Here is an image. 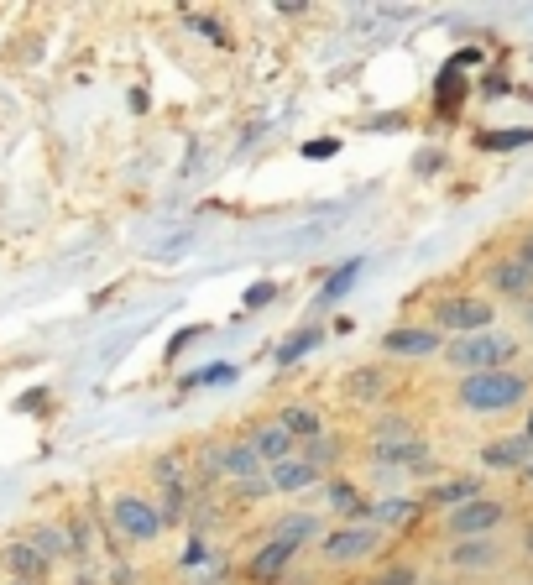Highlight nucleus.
<instances>
[{
	"label": "nucleus",
	"instance_id": "obj_2",
	"mask_svg": "<svg viewBox=\"0 0 533 585\" xmlns=\"http://www.w3.org/2000/svg\"><path fill=\"white\" fill-rule=\"evenodd\" d=\"M507 356H513V340L507 335H492V330H481V335H460L450 345V361L460 371H497Z\"/></svg>",
	"mask_w": 533,
	"mask_h": 585
},
{
	"label": "nucleus",
	"instance_id": "obj_33",
	"mask_svg": "<svg viewBox=\"0 0 533 585\" xmlns=\"http://www.w3.org/2000/svg\"><path fill=\"white\" fill-rule=\"evenodd\" d=\"M528 549H533V528H528Z\"/></svg>",
	"mask_w": 533,
	"mask_h": 585
},
{
	"label": "nucleus",
	"instance_id": "obj_30",
	"mask_svg": "<svg viewBox=\"0 0 533 585\" xmlns=\"http://www.w3.org/2000/svg\"><path fill=\"white\" fill-rule=\"evenodd\" d=\"M518 267H528V272H533V241H523V251H518Z\"/></svg>",
	"mask_w": 533,
	"mask_h": 585
},
{
	"label": "nucleus",
	"instance_id": "obj_13",
	"mask_svg": "<svg viewBox=\"0 0 533 585\" xmlns=\"http://www.w3.org/2000/svg\"><path fill=\"white\" fill-rule=\"evenodd\" d=\"M330 507L345 512V518H356V523H372V502H366L351 481H330Z\"/></svg>",
	"mask_w": 533,
	"mask_h": 585
},
{
	"label": "nucleus",
	"instance_id": "obj_18",
	"mask_svg": "<svg viewBox=\"0 0 533 585\" xmlns=\"http://www.w3.org/2000/svg\"><path fill=\"white\" fill-rule=\"evenodd\" d=\"M492 288H502V293H513V298H518V293H528V288H533V272H528V267H518V262H502V267L492 272Z\"/></svg>",
	"mask_w": 533,
	"mask_h": 585
},
{
	"label": "nucleus",
	"instance_id": "obj_11",
	"mask_svg": "<svg viewBox=\"0 0 533 585\" xmlns=\"http://www.w3.org/2000/svg\"><path fill=\"white\" fill-rule=\"evenodd\" d=\"M251 450H257V460H262V465H277V460L298 455V439H293L283 424H267V429L251 434Z\"/></svg>",
	"mask_w": 533,
	"mask_h": 585
},
{
	"label": "nucleus",
	"instance_id": "obj_32",
	"mask_svg": "<svg viewBox=\"0 0 533 585\" xmlns=\"http://www.w3.org/2000/svg\"><path fill=\"white\" fill-rule=\"evenodd\" d=\"M523 439H533V418H528V434H523Z\"/></svg>",
	"mask_w": 533,
	"mask_h": 585
},
{
	"label": "nucleus",
	"instance_id": "obj_23",
	"mask_svg": "<svg viewBox=\"0 0 533 585\" xmlns=\"http://www.w3.org/2000/svg\"><path fill=\"white\" fill-rule=\"evenodd\" d=\"M345 387H351V397H377V392H382V371H377V366H361Z\"/></svg>",
	"mask_w": 533,
	"mask_h": 585
},
{
	"label": "nucleus",
	"instance_id": "obj_28",
	"mask_svg": "<svg viewBox=\"0 0 533 585\" xmlns=\"http://www.w3.org/2000/svg\"><path fill=\"white\" fill-rule=\"evenodd\" d=\"M272 293H277L272 283H257V288L246 293V309H262V303H272Z\"/></svg>",
	"mask_w": 533,
	"mask_h": 585
},
{
	"label": "nucleus",
	"instance_id": "obj_4",
	"mask_svg": "<svg viewBox=\"0 0 533 585\" xmlns=\"http://www.w3.org/2000/svg\"><path fill=\"white\" fill-rule=\"evenodd\" d=\"M377 544H382V538H377V528H372V523H345V528H335V533H324V538H319L324 559H335V565H351V559H366Z\"/></svg>",
	"mask_w": 533,
	"mask_h": 585
},
{
	"label": "nucleus",
	"instance_id": "obj_31",
	"mask_svg": "<svg viewBox=\"0 0 533 585\" xmlns=\"http://www.w3.org/2000/svg\"><path fill=\"white\" fill-rule=\"evenodd\" d=\"M523 481H533V460H528V465H523Z\"/></svg>",
	"mask_w": 533,
	"mask_h": 585
},
{
	"label": "nucleus",
	"instance_id": "obj_16",
	"mask_svg": "<svg viewBox=\"0 0 533 585\" xmlns=\"http://www.w3.org/2000/svg\"><path fill=\"white\" fill-rule=\"evenodd\" d=\"M277 424H283L293 439H319V434H324V418H319L314 408H304V403H298V408H283V418H277Z\"/></svg>",
	"mask_w": 533,
	"mask_h": 585
},
{
	"label": "nucleus",
	"instance_id": "obj_21",
	"mask_svg": "<svg viewBox=\"0 0 533 585\" xmlns=\"http://www.w3.org/2000/svg\"><path fill=\"white\" fill-rule=\"evenodd\" d=\"M27 544H32V549H37L42 559H48V565H53V559H58V554L68 549V544H63V533H58V528H37V533L27 538Z\"/></svg>",
	"mask_w": 533,
	"mask_h": 585
},
{
	"label": "nucleus",
	"instance_id": "obj_20",
	"mask_svg": "<svg viewBox=\"0 0 533 585\" xmlns=\"http://www.w3.org/2000/svg\"><path fill=\"white\" fill-rule=\"evenodd\" d=\"M314 533H319V523L304 518V512H298V518H283L272 528V538H288V544H304V538H314Z\"/></svg>",
	"mask_w": 533,
	"mask_h": 585
},
{
	"label": "nucleus",
	"instance_id": "obj_6",
	"mask_svg": "<svg viewBox=\"0 0 533 585\" xmlns=\"http://www.w3.org/2000/svg\"><path fill=\"white\" fill-rule=\"evenodd\" d=\"M204 465H210L215 476H236V481H257V471H262V460H257V450H251V439L215 444V450L204 455Z\"/></svg>",
	"mask_w": 533,
	"mask_h": 585
},
{
	"label": "nucleus",
	"instance_id": "obj_22",
	"mask_svg": "<svg viewBox=\"0 0 533 585\" xmlns=\"http://www.w3.org/2000/svg\"><path fill=\"white\" fill-rule=\"evenodd\" d=\"M361 272V262H345L330 283H324V293H319V303H335V298H345V288H351V277Z\"/></svg>",
	"mask_w": 533,
	"mask_h": 585
},
{
	"label": "nucleus",
	"instance_id": "obj_14",
	"mask_svg": "<svg viewBox=\"0 0 533 585\" xmlns=\"http://www.w3.org/2000/svg\"><path fill=\"white\" fill-rule=\"evenodd\" d=\"M481 460L492 465V471H513V465H528V439H497L486 444Z\"/></svg>",
	"mask_w": 533,
	"mask_h": 585
},
{
	"label": "nucleus",
	"instance_id": "obj_25",
	"mask_svg": "<svg viewBox=\"0 0 533 585\" xmlns=\"http://www.w3.org/2000/svg\"><path fill=\"white\" fill-rule=\"evenodd\" d=\"M230 377H236V366H225V361H220V366H204V377H189V387H199V382L210 387V382H230Z\"/></svg>",
	"mask_w": 533,
	"mask_h": 585
},
{
	"label": "nucleus",
	"instance_id": "obj_7",
	"mask_svg": "<svg viewBox=\"0 0 533 585\" xmlns=\"http://www.w3.org/2000/svg\"><path fill=\"white\" fill-rule=\"evenodd\" d=\"M502 518H507V507H502V502L471 497L466 507H455V512H450V538H481V533H492Z\"/></svg>",
	"mask_w": 533,
	"mask_h": 585
},
{
	"label": "nucleus",
	"instance_id": "obj_19",
	"mask_svg": "<svg viewBox=\"0 0 533 585\" xmlns=\"http://www.w3.org/2000/svg\"><path fill=\"white\" fill-rule=\"evenodd\" d=\"M471 497H476V481H471V476L445 481V486H434V491H429V502H445V507H466Z\"/></svg>",
	"mask_w": 533,
	"mask_h": 585
},
{
	"label": "nucleus",
	"instance_id": "obj_26",
	"mask_svg": "<svg viewBox=\"0 0 533 585\" xmlns=\"http://www.w3.org/2000/svg\"><path fill=\"white\" fill-rule=\"evenodd\" d=\"M335 152H340L335 136H314V142H304V157H335Z\"/></svg>",
	"mask_w": 533,
	"mask_h": 585
},
{
	"label": "nucleus",
	"instance_id": "obj_10",
	"mask_svg": "<svg viewBox=\"0 0 533 585\" xmlns=\"http://www.w3.org/2000/svg\"><path fill=\"white\" fill-rule=\"evenodd\" d=\"M424 439H413V434H382L377 444H372V460H382V465H424Z\"/></svg>",
	"mask_w": 533,
	"mask_h": 585
},
{
	"label": "nucleus",
	"instance_id": "obj_5",
	"mask_svg": "<svg viewBox=\"0 0 533 585\" xmlns=\"http://www.w3.org/2000/svg\"><path fill=\"white\" fill-rule=\"evenodd\" d=\"M434 324H439V330H460V335H481V330H492V303H481V298H445L434 309Z\"/></svg>",
	"mask_w": 533,
	"mask_h": 585
},
{
	"label": "nucleus",
	"instance_id": "obj_17",
	"mask_svg": "<svg viewBox=\"0 0 533 585\" xmlns=\"http://www.w3.org/2000/svg\"><path fill=\"white\" fill-rule=\"evenodd\" d=\"M324 340V330H314V324H309V330H298L293 340H283V350H277V366H293V361H304L309 356V350Z\"/></svg>",
	"mask_w": 533,
	"mask_h": 585
},
{
	"label": "nucleus",
	"instance_id": "obj_9",
	"mask_svg": "<svg viewBox=\"0 0 533 585\" xmlns=\"http://www.w3.org/2000/svg\"><path fill=\"white\" fill-rule=\"evenodd\" d=\"M324 471H319V465H309L304 455H288V460H277V465H267V486L272 491H283V497H288V491H304V486H314Z\"/></svg>",
	"mask_w": 533,
	"mask_h": 585
},
{
	"label": "nucleus",
	"instance_id": "obj_15",
	"mask_svg": "<svg viewBox=\"0 0 533 585\" xmlns=\"http://www.w3.org/2000/svg\"><path fill=\"white\" fill-rule=\"evenodd\" d=\"M6 565L21 575V580H42V575H48V559H42L32 544H27V538H21V544H11L6 549Z\"/></svg>",
	"mask_w": 533,
	"mask_h": 585
},
{
	"label": "nucleus",
	"instance_id": "obj_12",
	"mask_svg": "<svg viewBox=\"0 0 533 585\" xmlns=\"http://www.w3.org/2000/svg\"><path fill=\"white\" fill-rule=\"evenodd\" d=\"M392 356H434L439 350V330H387L382 340Z\"/></svg>",
	"mask_w": 533,
	"mask_h": 585
},
{
	"label": "nucleus",
	"instance_id": "obj_24",
	"mask_svg": "<svg viewBox=\"0 0 533 585\" xmlns=\"http://www.w3.org/2000/svg\"><path fill=\"white\" fill-rule=\"evenodd\" d=\"M533 142V131H492V136H481V147H523Z\"/></svg>",
	"mask_w": 533,
	"mask_h": 585
},
{
	"label": "nucleus",
	"instance_id": "obj_27",
	"mask_svg": "<svg viewBox=\"0 0 533 585\" xmlns=\"http://www.w3.org/2000/svg\"><path fill=\"white\" fill-rule=\"evenodd\" d=\"M413 580H419V575H413V570H403V565H398V570H382V575H377L372 585H413Z\"/></svg>",
	"mask_w": 533,
	"mask_h": 585
},
{
	"label": "nucleus",
	"instance_id": "obj_29",
	"mask_svg": "<svg viewBox=\"0 0 533 585\" xmlns=\"http://www.w3.org/2000/svg\"><path fill=\"white\" fill-rule=\"evenodd\" d=\"M455 559H460V565H486V559H492V549H486V544H476V549H460Z\"/></svg>",
	"mask_w": 533,
	"mask_h": 585
},
{
	"label": "nucleus",
	"instance_id": "obj_1",
	"mask_svg": "<svg viewBox=\"0 0 533 585\" xmlns=\"http://www.w3.org/2000/svg\"><path fill=\"white\" fill-rule=\"evenodd\" d=\"M528 392V382L518 371H471L466 382H460V403L471 413H507Z\"/></svg>",
	"mask_w": 533,
	"mask_h": 585
},
{
	"label": "nucleus",
	"instance_id": "obj_3",
	"mask_svg": "<svg viewBox=\"0 0 533 585\" xmlns=\"http://www.w3.org/2000/svg\"><path fill=\"white\" fill-rule=\"evenodd\" d=\"M110 518H115V528H121V538H131V544H152V538L162 533V512L152 502H142V497H115Z\"/></svg>",
	"mask_w": 533,
	"mask_h": 585
},
{
	"label": "nucleus",
	"instance_id": "obj_8",
	"mask_svg": "<svg viewBox=\"0 0 533 585\" xmlns=\"http://www.w3.org/2000/svg\"><path fill=\"white\" fill-rule=\"evenodd\" d=\"M293 554H298V544H288V538H272L267 549H257V554L246 559V580L251 585H277V580L288 575Z\"/></svg>",
	"mask_w": 533,
	"mask_h": 585
}]
</instances>
